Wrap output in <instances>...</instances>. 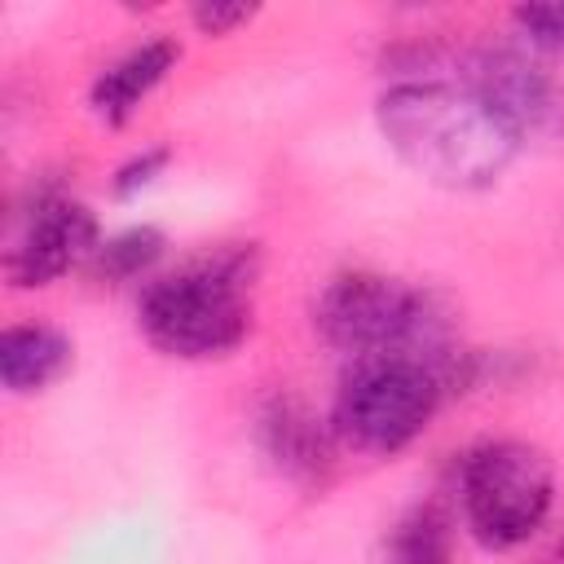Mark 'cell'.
<instances>
[{"label": "cell", "instance_id": "1", "mask_svg": "<svg viewBox=\"0 0 564 564\" xmlns=\"http://www.w3.org/2000/svg\"><path fill=\"white\" fill-rule=\"evenodd\" d=\"M388 150L427 185L476 194L502 181L520 154V132L458 79H397L375 101Z\"/></svg>", "mask_w": 564, "mask_h": 564}, {"label": "cell", "instance_id": "2", "mask_svg": "<svg viewBox=\"0 0 564 564\" xmlns=\"http://www.w3.org/2000/svg\"><path fill=\"white\" fill-rule=\"evenodd\" d=\"M260 256L247 242L212 247L176 273L154 278L137 300L141 335L181 361L229 357L251 335V286Z\"/></svg>", "mask_w": 564, "mask_h": 564}, {"label": "cell", "instance_id": "5", "mask_svg": "<svg viewBox=\"0 0 564 564\" xmlns=\"http://www.w3.org/2000/svg\"><path fill=\"white\" fill-rule=\"evenodd\" d=\"M555 467L551 458L516 436L480 441L458 463V507L471 538L489 551L524 546L551 516Z\"/></svg>", "mask_w": 564, "mask_h": 564}, {"label": "cell", "instance_id": "3", "mask_svg": "<svg viewBox=\"0 0 564 564\" xmlns=\"http://www.w3.org/2000/svg\"><path fill=\"white\" fill-rule=\"evenodd\" d=\"M313 326L330 348L348 352L352 361L397 352L419 357L449 379V313L432 291L401 278L370 269L335 273L313 300Z\"/></svg>", "mask_w": 564, "mask_h": 564}, {"label": "cell", "instance_id": "7", "mask_svg": "<svg viewBox=\"0 0 564 564\" xmlns=\"http://www.w3.org/2000/svg\"><path fill=\"white\" fill-rule=\"evenodd\" d=\"M458 84L480 93L520 132V141L564 137V88L533 57L516 48H476L458 62Z\"/></svg>", "mask_w": 564, "mask_h": 564}, {"label": "cell", "instance_id": "10", "mask_svg": "<svg viewBox=\"0 0 564 564\" xmlns=\"http://www.w3.org/2000/svg\"><path fill=\"white\" fill-rule=\"evenodd\" d=\"M75 361V344L66 330L48 322H13L0 330V383L13 397L44 392Z\"/></svg>", "mask_w": 564, "mask_h": 564}, {"label": "cell", "instance_id": "11", "mask_svg": "<svg viewBox=\"0 0 564 564\" xmlns=\"http://www.w3.org/2000/svg\"><path fill=\"white\" fill-rule=\"evenodd\" d=\"M388 564H454V520L436 502H414L383 542Z\"/></svg>", "mask_w": 564, "mask_h": 564}, {"label": "cell", "instance_id": "8", "mask_svg": "<svg viewBox=\"0 0 564 564\" xmlns=\"http://www.w3.org/2000/svg\"><path fill=\"white\" fill-rule=\"evenodd\" d=\"M256 445L260 454L295 485H322L335 467L339 436L300 392H269L256 405Z\"/></svg>", "mask_w": 564, "mask_h": 564}, {"label": "cell", "instance_id": "13", "mask_svg": "<svg viewBox=\"0 0 564 564\" xmlns=\"http://www.w3.org/2000/svg\"><path fill=\"white\" fill-rule=\"evenodd\" d=\"M511 26L546 53H564V0H546V4H516L511 9Z\"/></svg>", "mask_w": 564, "mask_h": 564}, {"label": "cell", "instance_id": "15", "mask_svg": "<svg viewBox=\"0 0 564 564\" xmlns=\"http://www.w3.org/2000/svg\"><path fill=\"white\" fill-rule=\"evenodd\" d=\"M251 18H256V4H238V0H203V4L189 9V22L203 35H234Z\"/></svg>", "mask_w": 564, "mask_h": 564}, {"label": "cell", "instance_id": "14", "mask_svg": "<svg viewBox=\"0 0 564 564\" xmlns=\"http://www.w3.org/2000/svg\"><path fill=\"white\" fill-rule=\"evenodd\" d=\"M167 163H172V150H167V145H145V150H137L132 159H123V163L115 167V176H110V194H115V198H132V194H141L145 185H154V181L163 176Z\"/></svg>", "mask_w": 564, "mask_h": 564}, {"label": "cell", "instance_id": "6", "mask_svg": "<svg viewBox=\"0 0 564 564\" xmlns=\"http://www.w3.org/2000/svg\"><path fill=\"white\" fill-rule=\"evenodd\" d=\"M97 247H101V229H97L93 207L66 194H40L18 238L4 251V278L13 291L53 286L79 260H93Z\"/></svg>", "mask_w": 564, "mask_h": 564}, {"label": "cell", "instance_id": "9", "mask_svg": "<svg viewBox=\"0 0 564 564\" xmlns=\"http://www.w3.org/2000/svg\"><path fill=\"white\" fill-rule=\"evenodd\" d=\"M176 62H181V44L172 35H145V40H137L132 48H123L119 57H110L93 75V84H88V110L101 123L123 128L141 110V101L176 70Z\"/></svg>", "mask_w": 564, "mask_h": 564}, {"label": "cell", "instance_id": "12", "mask_svg": "<svg viewBox=\"0 0 564 564\" xmlns=\"http://www.w3.org/2000/svg\"><path fill=\"white\" fill-rule=\"evenodd\" d=\"M163 251H167V238H163L159 225H128V229L101 238V247L93 251L88 264H93V273H97L101 282L119 286V282L145 278V273L163 260Z\"/></svg>", "mask_w": 564, "mask_h": 564}, {"label": "cell", "instance_id": "4", "mask_svg": "<svg viewBox=\"0 0 564 564\" xmlns=\"http://www.w3.org/2000/svg\"><path fill=\"white\" fill-rule=\"evenodd\" d=\"M441 397H445V375L436 366L397 352L366 357L352 361V370L344 375L330 405V427L339 445L388 458L427 432Z\"/></svg>", "mask_w": 564, "mask_h": 564}]
</instances>
